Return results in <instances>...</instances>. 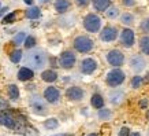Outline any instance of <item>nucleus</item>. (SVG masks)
I'll return each mask as SVG.
<instances>
[{
  "label": "nucleus",
  "instance_id": "obj_25",
  "mask_svg": "<svg viewBox=\"0 0 149 136\" xmlns=\"http://www.w3.org/2000/svg\"><path fill=\"white\" fill-rule=\"evenodd\" d=\"M7 94L11 100H18L19 99V88L17 84H10L7 87Z\"/></svg>",
  "mask_w": 149,
  "mask_h": 136
},
{
  "label": "nucleus",
  "instance_id": "obj_33",
  "mask_svg": "<svg viewBox=\"0 0 149 136\" xmlns=\"http://www.w3.org/2000/svg\"><path fill=\"white\" fill-rule=\"evenodd\" d=\"M15 18H17V13H10V14H7L6 17H3V21H1V22L3 23H13L14 21H15Z\"/></svg>",
  "mask_w": 149,
  "mask_h": 136
},
{
  "label": "nucleus",
  "instance_id": "obj_15",
  "mask_svg": "<svg viewBox=\"0 0 149 136\" xmlns=\"http://www.w3.org/2000/svg\"><path fill=\"white\" fill-rule=\"evenodd\" d=\"M71 7L70 0H55L54 3V8L58 14H66L68 13V10Z\"/></svg>",
  "mask_w": 149,
  "mask_h": 136
},
{
  "label": "nucleus",
  "instance_id": "obj_45",
  "mask_svg": "<svg viewBox=\"0 0 149 136\" xmlns=\"http://www.w3.org/2000/svg\"><path fill=\"white\" fill-rule=\"evenodd\" d=\"M0 8H1V3H0Z\"/></svg>",
  "mask_w": 149,
  "mask_h": 136
},
{
  "label": "nucleus",
  "instance_id": "obj_37",
  "mask_svg": "<svg viewBox=\"0 0 149 136\" xmlns=\"http://www.w3.org/2000/svg\"><path fill=\"white\" fill-rule=\"evenodd\" d=\"M129 135H130V129H129L127 127H122L118 136H129Z\"/></svg>",
  "mask_w": 149,
  "mask_h": 136
},
{
  "label": "nucleus",
  "instance_id": "obj_4",
  "mask_svg": "<svg viewBox=\"0 0 149 136\" xmlns=\"http://www.w3.org/2000/svg\"><path fill=\"white\" fill-rule=\"evenodd\" d=\"M125 80H126V74L119 68H113L111 72L107 73V77H105L107 85L111 87V88H116V87L122 85Z\"/></svg>",
  "mask_w": 149,
  "mask_h": 136
},
{
  "label": "nucleus",
  "instance_id": "obj_14",
  "mask_svg": "<svg viewBox=\"0 0 149 136\" xmlns=\"http://www.w3.org/2000/svg\"><path fill=\"white\" fill-rule=\"evenodd\" d=\"M17 77H18L19 81H29V80H32L34 77V70H32L30 68H27V66H23L18 70V74H17Z\"/></svg>",
  "mask_w": 149,
  "mask_h": 136
},
{
  "label": "nucleus",
  "instance_id": "obj_22",
  "mask_svg": "<svg viewBox=\"0 0 149 136\" xmlns=\"http://www.w3.org/2000/svg\"><path fill=\"white\" fill-rule=\"evenodd\" d=\"M91 104L93 109H101L104 107V98L103 95H100V94H93L91 98Z\"/></svg>",
  "mask_w": 149,
  "mask_h": 136
},
{
  "label": "nucleus",
  "instance_id": "obj_2",
  "mask_svg": "<svg viewBox=\"0 0 149 136\" xmlns=\"http://www.w3.org/2000/svg\"><path fill=\"white\" fill-rule=\"evenodd\" d=\"M72 47H74V50L77 52L86 54V52H91L95 48V41H93V39H91L86 35H79V36H77L72 40Z\"/></svg>",
  "mask_w": 149,
  "mask_h": 136
},
{
  "label": "nucleus",
  "instance_id": "obj_12",
  "mask_svg": "<svg viewBox=\"0 0 149 136\" xmlns=\"http://www.w3.org/2000/svg\"><path fill=\"white\" fill-rule=\"evenodd\" d=\"M42 98L47 103L49 104H58L60 102V91L56 87H47L42 92Z\"/></svg>",
  "mask_w": 149,
  "mask_h": 136
},
{
  "label": "nucleus",
  "instance_id": "obj_43",
  "mask_svg": "<svg viewBox=\"0 0 149 136\" xmlns=\"http://www.w3.org/2000/svg\"><path fill=\"white\" fill-rule=\"evenodd\" d=\"M48 1H49V0H40L41 4H45V3H48Z\"/></svg>",
  "mask_w": 149,
  "mask_h": 136
},
{
  "label": "nucleus",
  "instance_id": "obj_6",
  "mask_svg": "<svg viewBox=\"0 0 149 136\" xmlns=\"http://www.w3.org/2000/svg\"><path fill=\"white\" fill-rule=\"evenodd\" d=\"M75 63H77V55L70 50L63 51L59 56V66L64 70H71Z\"/></svg>",
  "mask_w": 149,
  "mask_h": 136
},
{
  "label": "nucleus",
  "instance_id": "obj_38",
  "mask_svg": "<svg viewBox=\"0 0 149 136\" xmlns=\"http://www.w3.org/2000/svg\"><path fill=\"white\" fill-rule=\"evenodd\" d=\"M7 11H8V7H3V8H0V18H1Z\"/></svg>",
  "mask_w": 149,
  "mask_h": 136
},
{
  "label": "nucleus",
  "instance_id": "obj_5",
  "mask_svg": "<svg viewBox=\"0 0 149 136\" xmlns=\"http://www.w3.org/2000/svg\"><path fill=\"white\" fill-rule=\"evenodd\" d=\"M29 104H30L32 111L34 114H37V116H47L48 114V107H47V103H45V100H44V98L33 95L29 99Z\"/></svg>",
  "mask_w": 149,
  "mask_h": 136
},
{
  "label": "nucleus",
  "instance_id": "obj_8",
  "mask_svg": "<svg viewBox=\"0 0 149 136\" xmlns=\"http://www.w3.org/2000/svg\"><path fill=\"white\" fill-rule=\"evenodd\" d=\"M119 36V29L112 25H107L103 29H100V40L103 43H112Z\"/></svg>",
  "mask_w": 149,
  "mask_h": 136
},
{
  "label": "nucleus",
  "instance_id": "obj_27",
  "mask_svg": "<svg viewBox=\"0 0 149 136\" xmlns=\"http://www.w3.org/2000/svg\"><path fill=\"white\" fill-rule=\"evenodd\" d=\"M36 43H37V39L34 36H26L25 41H23V47L26 50H32L36 47Z\"/></svg>",
  "mask_w": 149,
  "mask_h": 136
},
{
  "label": "nucleus",
  "instance_id": "obj_23",
  "mask_svg": "<svg viewBox=\"0 0 149 136\" xmlns=\"http://www.w3.org/2000/svg\"><path fill=\"white\" fill-rule=\"evenodd\" d=\"M138 45H140L141 52L149 56V36L148 35H144V36L140 37V40H138Z\"/></svg>",
  "mask_w": 149,
  "mask_h": 136
},
{
  "label": "nucleus",
  "instance_id": "obj_10",
  "mask_svg": "<svg viewBox=\"0 0 149 136\" xmlns=\"http://www.w3.org/2000/svg\"><path fill=\"white\" fill-rule=\"evenodd\" d=\"M129 66H130V69L136 74H140L146 68V59L140 54H134V55H131L130 59H129Z\"/></svg>",
  "mask_w": 149,
  "mask_h": 136
},
{
  "label": "nucleus",
  "instance_id": "obj_44",
  "mask_svg": "<svg viewBox=\"0 0 149 136\" xmlns=\"http://www.w3.org/2000/svg\"><path fill=\"white\" fill-rule=\"evenodd\" d=\"M88 136H97V135H96V133H89Z\"/></svg>",
  "mask_w": 149,
  "mask_h": 136
},
{
  "label": "nucleus",
  "instance_id": "obj_11",
  "mask_svg": "<svg viewBox=\"0 0 149 136\" xmlns=\"http://www.w3.org/2000/svg\"><path fill=\"white\" fill-rule=\"evenodd\" d=\"M97 61L95 58H91V56H88V58H84L81 61V63H79V70H81L82 74H86V76H91L93 73L97 70Z\"/></svg>",
  "mask_w": 149,
  "mask_h": 136
},
{
  "label": "nucleus",
  "instance_id": "obj_32",
  "mask_svg": "<svg viewBox=\"0 0 149 136\" xmlns=\"http://www.w3.org/2000/svg\"><path fill=\"white\" fill-rule=\"evenodd\" d=\"M140 29H141V32L144 33V35H149V17L148 18H144L142 21H141Z\"/></svg>",
  "mask_w": 149,
  "mask_h": 136
},
{
  "label": "nucleus",
  "instance_id": "obj_17",
  "mask_svg": "<svg viewBox=\"0 0 149 136\" xmlns=\"http://www.w3.org/2000/svg\"><path fill=\"white\" fill-rule=\"evenodd\" d=\"M0 124H1L3 127L8 128V129H14V128H15V120H14L8 113L0 114Z\"/></svg>",
  "mask_w": 149,
  "mask_h": 136
},
{
  "label": "nucleus",
  "instance_id": "obj_40",
  "mask_svg": "<svg viewBox=\"0 0 149 136\" xmlns=\"http://www.w3.org/2000/svg\"><path fill=\"white\" fill-rule=\"evenodd\" d=\"M129 136H141L140 132H130V135Z\"/></svg>",
  "mask_w": 149,
  "mask_h": 136
},
{
  "label": "nucleus",
  "instance_id": "obj_24",
  "mask_svg": "<svg viewBox=\"0 0 149 136\" xmlns=\"http://www.w3.org/2000/svg\"><path fill=\"white\" fill-rule=\"evenodd\" d=\"M119 15H120V10H119V7H118V6H109L108 8L105 10V17H107V18L108 19H116L118 17H119Z\"/></svg>",
  "mask_w": 149,
  "mask_h": 136
},
{
  "label": "nucleus",
  "instance_id": "obj_31",
  "mask_svg": "<svg viewBox=\"0 0 149 136\" xmlns=\"http://www.w3.org/2000/svg\"><path fill=\"white\" fill-rule=\"evenodd\" d=\"M141 85H142V77H141L140 74H136L134 77L131 78L130 87L133 88V89H138V88H140Z\"/></svg>",
  "mask_w": 149,
  "mask_h": 136
},
{
  "label": "nucleus",
  "instance_id": "obj_36",
  "mask_svg": "<svg viewBox=\"0 0 149 136\" xmlns=\"http://www.w3.org/2000/svg\"><path fill=\"white\" fill-rule=\"evenodd\" d=\"M138 106H140V109H148V106H149V99H148V98H144V99H141L140 103H138Z\"/></svg>",
  "mask_w": 149,
  "mask_h": 136
},
{
  "label": "nucleus",
  "instance_id": "obj_13",
  "mask_svg": "<svg viewBox=\"0 0 149 136\" xmlns=\"http://www.w3.org/2000/svg\"><path fill=\"white\" fill-rule=\"evenodd\" d=\"M66 98L71 102H81L85 98V91L82 89L81 87H70L66 89Z\"/></svg>",
  "mask_w": 149,
  "mask_h": 136
},
{
  "label": "nucleus",
  "instance_id": "obj_30",
  "mask_svg": "<svg viewBox=\"0 0 149 136\" xmlns=\"http://www.w3.org/2000/svg\"><path fill=\"white\" fill-rule=\"evenodd\" d=\"M26 33L25 32H19L18 35H15V36H14V39H13V44L14 45H17V47H18V45H21V44H23V41H25V39H26Z\"/></svg>",
  "mask_w": 149,
  "mask_h": 136
},
{
  "label": "nucleus",
  "instance_id": "obj_42",
  "mask_svg": "<svg viewBox=\"0 0 149 136\" xmlns=\"http://www.w3.org/2000/svg\"><path fill=\"white\" fill-rule=\"evenodd\" d=\"M54 136H72L71 133H59V135H54Z\"/></svg>",
  "mask_w": 149,
  "mask_h": 136
},
{
  "label": "nucleus",
  "instance_id": "obj_1",
  "mask_svg": "<svg viewBox=\"0 0 149 136\" xmlns=\"http://www.w3.org/2000/svg\"><path fill=\"white\" fill-rule=\"evenodd\" d=\"M23 63L32 70H42L48 65V54L42 48H32L25 54Z\"/></svg>",
  "mask_w": 149,
  "mask_h": 136
},
{
  "label": "nucleus",
  "instance_id": "obj_20",
  "mask_svg": "<svg viewBox=\"0 0 149 136\" xmlns=\"http://www.w3.org/2000/svg\"><path fill=\"white\" fill-rule=\"evenodd\" d=\"M119 17H120V23H122L125 27H129V26H133V25H134L136 18H134V15L131 13H129V11L123 13L122 15H119Z\"/></svg>",
  "mask_w": 149,
  "mask_h": 136
},
{
  "label": "nucleus",
  "instance_id": "obj_3",
  "mask_svg": "<svg viewBox=\"0 0 149 136\" xmlns=\"http://www.w3.org/2000/svg\"><path fill=\"white\" fill-rule=\"evenodd\" d=\"M101 26H103V19L100 18L97 14L89 13L85 15V18H84V27H85L86 32L99 33Z\"/></svg>",
  "mask_w": 149,
  "mask_h": 136
},
{
  "label": "nucleus",
  "instance_id": "obj_28",
  "mask_svg": "<svg viewBox=\"0 0 149 136\" xmlns=\"http://www.w3.org/2000/svg\"><path fill=\"white\" fill-rule=\"evenodd\" d=\"M44 127L47 128V129H49V131H52V129H56V128L59 127V121L58 118H48V120H45L44 121Z\"/></svg>",
  "mask_w": 149,
  "mask_h": 136
},
{
  "label": "nucleus",
  "instance_id": "obj_9",
  "mask_svg": "<svg viewBox=\"0 0 149 136\" xmlns=\"http://www.w3.org/2000/svg\"><path fill=\"white\" fill-rule=\"evenodd\" d=\"M125 54H123L120 50H116V48H113V50L108 51L107 52V62H108L111 66L113 68H120L125 65Z\"/></svg>",
  "mask_w": 149,
  "mask_h": 136
},
{
  "label": "nucleus",
  "instance_id": "obj_34",
  "mask_svg": "<svg viewBox=\"0 0 149 136\" xmlns=\"http://www.w3.org/2000/svg\"><path fill=\"white\" fill-rule=\"evenodd\" d=\"M89 1H91V0H74L75 6H77V7H79V8H85V7H88Z\"/></svg>",
  "mask_w": 149,
  "mask_h": 136
},
{
  "label": "nucleus",
  "instance_id": "obj_19",
  "mask_svg": "<svg viewBox=\"0 0 149 136\" xmlns=\"http://www.w3.org/2000/svg\"><path fill=\"white\" fill-rule=\"evenodd\" d=\"M92 3H93V8L96 11L104 13L111 6V0H92Z\"/></svg>",
  "mask_w": 149,
  "mask_h": 136
},
{
  "label": "nucleus",
  "instance_id": "obj_39",
  "mask_svg": "<svg viewBox=\"0 0 149 136\" xmlns=\"http://www.w3.org/2000/svg\"><path fill=\"white\" fill-rule=\"evenodd\" d=\"M4 107H7V103L4 100H0V109H4Z\"/></svg>",
  "mask_w": 149,
  "mask_h": 136
},
{
  "label": "nucleus",
  "instance_id": "obj_41",
  "mask_svg": "<svg viewBox=\"0 0 149 136\" xmlns=\"http://www.w3.org/2000/svg\"><path fill=\"white\" fill-rule=\"evenodd\" d=\"M23 1H25L26 4H29V6H33V3H34L33 0H23Z\"/></svg>",
  "mask_w": 149,
  "mask_h": 136
},
{
  "label": "nucleus",
  "instance_id": "obj_7",
  "mask_svg": "<svg viewBox=\"0 0 149 136\" xmlns=\"http://www.w3.org/2000/svg\"><path fill=\"white\" fill-rule=\"evenodd\" d=\"M118 37H119V43H120L123 48L129 50V48H131L133 45L136 44V33L130 27H125Z\"/></svg>",
  "mask_w": 149,
  "mask_h": 136
},
{
  "label": "nucleus",
  "instance_id": "obj_26",
  "mask_svg": "<svg viewBox=\"0 0 149 136\" xmlns=\"http://www.w3.org/2000/svg\"><path fill=\"white\" fill-rule=\"evenodd\" d=\"M97 117H99V120L108 121V120H111V117H112V111L109 109L101 107V109H99V111H97Z\"/></svg>",
  "mask_w": 149,
  "mask_h": 136
},
{
  "label": "nucleus",
  "instance_id": "obj_16",
  "mask_svg": "<svg viewBox=\"0 0 149 136\" xmlns=\"http://www.w3.org/2000/svg\"><path fill=\"white\" fill-rule=\"evenodd\" d=\"M41 80H42L44 82H49V84H52V82H55L56 80H58V73L55 72V70H52V69L42 70V72H41Z\"/></svg>",
  "mask_w": 149,
  "mask_h": 136
},
{
  "label": "nucleus",
  "instance_id": "obj_18",
  "mask_svg": "<svg viewBox=\"0 0 149 136\" xmlns=\"http://www.w3.org/2000/svg\"><path fill=\"white\" fill-rule=\"evenodd\" d=\"M108 98H109V102H111L112 104H119L123 100V98H125V92L120 91V89L111 91V92H109V95H108Z\"/></svg>",
  "mask_w": 149,
  "mask_h": 136
},
{
  "label": "nucleus",
  "instance_id": "obj_29",
  "mask_svg": "<svg viewBox=\"0 0 149 136\" xmlns=\"http://www.w3.org/2000/svg\"><path fill=\"white\" fill-rule=\"evenodd\" d=\"M22 55L23 54H22V51L21 50H15L10 54V61H11L13 63H19L21 59H22Z\"/></svg>",
  "mask_w": 149,
  "mask_h": 136
},
{
  "label": "nucleus",
  "instance_id": "obj_35",
  "mask_svg": "<svg viewBox=\"0 0 149 136\" xmlns=\"http://www.w3.org/2000/svg\"><path fill=\"white\" fill-rule=\"evenodd\" d=\"M122 1V6L127 7V8H130V7H134L137 4V0H120Z\"/></svg>",
  "mask_w": 149,
  "mask_h": 136
},
{
  "label": "nucleus",
  "instance_id": "obj_21",
  "mask_svg": "<svg viewBox=\"0 0 149 136\" xmlns=\"http://www.w3.org/2000/svg\"><path fill=\"white\" fill-rule=\"evenodd\" d=\"M25 15H26L27 19H38L41 17V10H40V7H37V6H30V7L25 11Z\"/></svg>",
  "mask_w": 149,
  "mask_h": 136
}]
</instances>
